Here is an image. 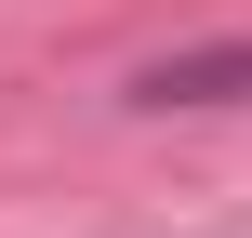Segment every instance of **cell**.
Here are the masks:
<instances>
[{
    "label": "cell",
    "instance_id": "1",
    "mask_svg": "<svg viewBox=\"0 0 252 238\" xmlns=\"http://www.w3.org/2000/svg\"><path fill=\"white\" fill-rule=\"evenodd\" d=\"M226 93H252V40H226V53H159V66H133V106H226Z\"/></svg>",
    "mask_w": 252,
    "mask_h": 238
}]
</instances>
